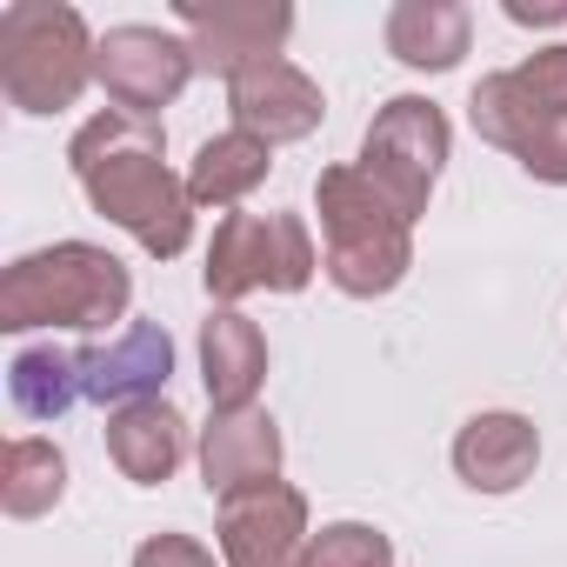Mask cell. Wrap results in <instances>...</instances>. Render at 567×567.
I'll use <instances>...</instances> for the list:
<instances>
[{
    "label": "cell",
    "mask_w": 567,
    "mask_h": 567,
    "mask_svg": "<svg viewBox=\"0 0 567 567\" xmlns=\"http://www.w3.org/2000/svg\"><path fill=\"white\" fill-rule=\"evenodd\" d=\"M321 274V247L301 214H227L207 240V301L240 308L247 295H301Z\"/></svg>",
    "instance_id": "cell-5"
},
{
    "label": "cell",
    "mask_w": 567,
    "mask_h": 567,
    "mask_svg": "<svg viewBox=\"0 0 567 567\" xmlns=\"http://www.w3.org/2000/svg\"><path fill=\"white\" fill-rule=\"evenodd\" d=\"M447 154H454L447 114H441L427 94H394V101L368 121L354 167H361L408 220H421V214H427V194H434V181H441V167H447Z\"/></svg>",
    "instance_id": "cell-6"
},
{
    "label": "cell",
    "mask_w": 567,
    "mask_h": 567,
    "mask_svg": "<svg viewBox=\"0 0 567 567\" xmlns=\"http://www.w3.org/2000/svg\"><path fill=\"white\" fill-rule=\"evenodd\" d=\"M61 494H68V454L41 434H14L8 467H0V507H8V520H41L61 507Z\"/></svg>",
    "instance_id": "cell-19"
},
{
    "label": "cell",
    "mask_w": 567,
    "mask_h": 567,
    "mask_svg": "<svg viewBox=\"0 0 567 567\" xmlns=\"http://www.w3.org/2000/svg\"><path fill=\"white\" fill-rule=\"evenodd\" d=\"M174 21L194 48V68L220 81H234L254 61H274L295 34V8H267V0H181Z\"/></svg>",
    "instance_id": "cell-9"
},
{
    "label": "cell",
    "mask_w": 567,
    "mask_h": 567,
    "mask_svg": "<svg viewBox=\"0 0 567 567\" xmlns=\"http://www.w3.org/2000/svg\"><path fill=\"white\" fill-rule=\"evenodd\" d=\"M134 301V274L121 254L94 247V240H54L21 254L0 274V328L8 334H34V328H74V334H101L114 321H127Z\"/></svg>",
    "instance_id": "cell-2"
},
{
    "label": "cell",
    "mask_w": 567,
    "mask_h": 567,
    "mask_svg": "<svg viewBox=\"0 0 567 567\" xmlns=\"http://www.w3.org/2000/svg\"><path fill=\"white\" fill-rule=\"evenodd\" d=\"M134 567H214V547H200L181 527H161V534H147L134 547Z\"/></svg>",
    "instance_id": "cell-21"
},
{
    "label": "cell",
    "mask_w": 567,
    "mask_h": 567,
    "mask_svg": "<svg viewBox=\"0 0 567 567\" xmlns=\"http://www.w3.org/2000/svg\"><path fill=\"white\" fill-rule=\"evenodd\" d=\"M267 167H274V147L240 134V127H227V134L200 141V154L187 167V194H194V207H240L267 181Z\"/></svg>",
    "instance_id": "cell-17"
},
{
    "label": "cell",
    "mask_w": 567,
    "mask_h": 567,
    "mask_svg": "<svg viewBox=\"0 0 567 567\" xmlns=\"http://www.w3.org/2000/svg\"><path fill=\"white\" fill-rule=\"evenodd\" d=\"M194 74H200L194 48L181 34H167V28H147V21L107 28L101 54H94V81L107 87V101L121 114H141V121H154L161 107H174Z\"/></svg>",
    "instance_id": "cell-7"
},
{
    "label": "cell",
    "mask_w": 567,
    "mask_h": 567,
    "mask_svg": "<svg viewBox=\"0 0 567 567\" xmlns=\"http://www.w3.org/2000/svg\"><path fill=\"white\" fill-rule=\"evenodd\" d=\"M260 381H267V334H260V321H247L240 308H214L200 321V388H207L214 414L254 408Z\"/></svg>",
    "instance_id": "cell-14"
},
{
    "label": "cell",
    "mask_w": 567,
    "mask_h": 567,
    "mask_svg": "<svg viewBox=\"0 0 567 567\" xmlns=\"http://www.w3.org/2000/svg\"><path fill=\"white\" fill-rule=\"evenodd\" d=\"M315 207H321V274L348 301L394 295L408 280V267H414V220L354 161L348 167H321Z\"/></svg>",
    "instance_id": "cell-3"
},
{
    "label": "cell",
    "mask_w": 567,
    "mask_h": 567,
    "mask_svg": "<svg viewBox=\"0 0 567 567\" xmlns=\"http://www.w3.org/2000/svg\"><path fill=\"white\" fill-rule=\"evenodd\" d=\"M101 41L68 0H14L0 8V94L21 114H61L87 94Z\"/></svg>",
    "instance_id": "cell-4"
},
{
    "label": "cell",
    "mask_w": 567,
    "mask_h": 567,
    "mask_svg": "<svg viewBox=\"0 0 567 567\" xmlns=\"http://www.w3.org/2000/svg\"><path fill=\"white\" fill-rule=\"evenodd\" d=\"M540 467V427L514 408H481L474 421H461L454 434V474L474 494H514L527 487Z\"/></svg>",
    "instance_id": "cell-12"
},
{
    "label": "cell",
    "mask_w": 567,
    "mask_h": 567,
    "mask_svg": "<svg viewBox=\"0 0 567 567\" xmlns=\"http://www.w3.org/2000/svg\"><path fill=\"white\" fill-rule=\"evenodd\" d=\"M308 567H394V540L374 520H328L308 547Z\"/></svg>",
    "instance_id": "cell-20"
},
{
    "label": "cell",
    "mask_w": 567,
    "mask_h": 567,
    "mask_svg": "<svg viewBox=\"0 0 567 567\" xmlns=\"http://www.w3.org/2000/svg\"><path fill=\"white\" fill-rule=\"evenodd\" d=\"M467 41H474V14L461 0H394L388 8V54L414 74L461 68Z\"/></svg>",
    "instance_id": "cell-16"
},
{
    "label": "cell",
    "mask_w": 567,
    "mask_h": 567,
    "mask_svg": "<svg viewBox=\"0 0 567 567\" xmlns=\"http://www.w3.org/2000/svg\"><path fill=\"white\" fill-rule=\"evenodd\" d=\"M200 481L214 501L247 494L260 481H280V427L267 408H240V414H214L200 427Z\"/></svg>",
    "instance_id": "cell-13"
},
{
    "label": "cell",
    "mask_w": 567,
    "mask_h": 567,
    "mask_svg": "<svg viewBox=\"0 0 567 567\" xmlns=\"http://www.w3.org/2000/svg\"><path fill=\"white\" fill-rule=\"evenodd\" d=\"M227 114L240 134L267 141V147H288V141H308L328 114V94L308 68H295L288 54L274 61H254L227 81Z\"/></svg>",
    "instance_id": "cell-10"
},
{
    "label": "cell",
    "mask_w": 567,
    "mask_h": 567,
    "mask_svg": "<svg viewBox=\"0 0 567 567\" xmlns=\"http://www.w3.org/2000/svg\"><path fill=\"white\" fill-rule=\"evenodd\" d=\"M187 454V421L174 401H134L121 414H107V461L134 481V487H161L174 481Z\"/></svg>",
    "instance_id": "cell-15"
},
{
    "label": "cell",
    "mask_w": 567,
    "mask_h": 567,
    "mask_svg": "<svg viewBox=\"0 0 567 567\" xmlns=\"http://www.w3.org/2000/svg\"><path fill=\"white\" fill-rule=\"evenodd\" d=\"M8 401L28 414V421H61L74 401H87L81 388V354L54 348V341H34L8 361Z\"/></svg>",
    "instance_id": "cell-18"
},
{
    "label": "cell",
    "mask_w": 567,
    "mask_h": 567,
    "mask_svg": "<svg viewBox=\"0 0 567 567\" xmlns=\"http://www.w3.org/2000/svg\"><path fill=\"white\" fill-rule=\"evenodd\" d=\"M514 74H520V81H527V87H534L547 107H560V114H567V41H554V48H534V54H527Z\"/></svg>",
    "instance_id": "cell-22"
},
{
    "label": "cell",
    "mask_w": 567,
    "mask_h": 567,
    "mask_svg": "<svg viewBox=\"0 0 567 567\" xmlns=\"http://www.w3.org/2000/svg\"><path fill=\"white\" fill-rule=\"evenodd\" d=\"M214 534H220L227 567H308V547H315L308 494L288 481H260L247 494H227Z\"/></svg>",
    "instance_id": "cell-8"
},
{
    "label": "cell",
    "mask_w": 567,
    "mask_h": 567,
    "mask_svg": "<svg viewBox=\"0 0 567 567\" xmlns=\"http://www.w3.org/2000/svg\"><path fill=\"white\" fill-rule=\"evenodd\" d=\"M68 167L87 194V207L101 220H114L121 234L141 240V254L154 260H181L194 240V194L187 181L167 167V141L154 121L141 114H94L74 141H68Z\"/></svg>",
    "instance_id": "cell-1"
},
{
    "label": "cell",
    "mask_w": 567,
    "mask_h": 567,
    "mask_svg": "<svg viewBox=\"0 0 567 567\" xmlns=\"http://www.w3.org/2000/svg\"><path fill=\"white\" fill-rule=\"evenodd\" d=\"M174 381V341L161 321H127L114 341L81 348V388L101 408H134V401H167Z\"/></svg>",
    "instance_id": "cell-11"
},
{
    "label": "cell",
    "mask_w": 567,
    "mask_h": 567,
    "mask_svg": "<svg viewBox=\"0 0 567 567\" xmlns=\"http://www.w3.org/2000/svg\"><path fill=\"white\" fill-rule=\"evenodd\" d=\"M514 28H567V0H501Z\"/></svg>",
    "instance_id": "cell-23"
}]
</instances>
